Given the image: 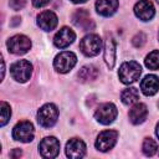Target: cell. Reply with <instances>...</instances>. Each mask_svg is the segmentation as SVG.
Returning <instances> with one entry per match:
<instances>
[{"label": "cell", "instance_id": "8", "mask_svg": "<svg viewBox=\"0 0 159 159\" xmlns=\"http://www.w3.org/2000/svg\"><path fill=\"white\" fill-rule=\"evenodd\" d=\"M118 139V132L117 130H103L98 134L97 139H96V148L101 152H108L111 150Z\"/></svg>", "mask_w": 159, "mask_h": 159}, {"label": "cell", "instance_id": "20", "mask_svg": "<svg viewBox=\"0 0 159 159\" xmlns=\"http://www.w3.org/2000/svg\"><path fill=\"white\" fill-rule=\"evenodd\" d=\"M99 72H98V68L93 65H86L83 66L80 72L77 73V77L81 82H89V81H93L98 77Z\"/></svg>", "mask_w": 159, "mask_h": 159}, {"label": "cell", "instance_id": "28", "mask_svg": "<svg viewBox=\"0 0 159 159\" xmlns=\"http://www.w3.org/2000/svg\"><path fill=\"white\" fill-rule=\"evenodd\" d=\"M21 155V150L20 149H15V150H12L11 153H10V157L11 158H17V157H20Z\"/></svg>", "mask_w": 159, "mask_h": 159}, {"label": "cell", "instance_id": "17", "mask_svg": "<svg viewBox=\"0 0 159 159\" xmlns=\"http://www.w3.org/2000/svg\"><path fill=\"white\" fill-rule=\"evenodd\" d=\"M118 0H97L96 10L102 16H112L118 9Z\"/></svg>", "mask_w": 159, "mask_h": 159}, {"label": "cell", "instance_id": "27", "mask_svg": "<svg viewBox=\"0 0 159 159\" xmlns=\"http://www.w3.org/2000/svg\"><path fill=\"white\" fill-rule=\"evenodd\" d=\"M50 2V0H32V4L35 7H42L45 5H47Z\"/></svg>", "mask_w": 159, "mask_h": 159}, {"label": "cell", "instance_id": "22", "mask_svg": "<svg viewBox=\"0 0 159 159\" xmlns=\"http://www.w3.org/2000/svg\"><path fill=\"white\" fill-rule=\"evenodd\" d=\"M145 66L149 70H159V50L152 51L144 60Z\"/></svg>", "mask_w": 159, "mask_h": 159}, {"label": "cell", "instance_id": "24", "mask_svg": "<svg viewBox=\"0 0 159 159\" xmlns=\"http://www.w3.org/2000/svg\"><path fill=\"white\" fill-rule=\"evenodd\" d=\"M0 111H1V120H0V125L4 127L9 119H10V116H11V109H10V106L6 103V102H1L0 103Z\"/></svg>", "mask_w": 159, "mask_h": 159}, {"label": "cell", "instance_id": "18", "mask_svg": "<svg viewBox=\"0 0 159 159\" xmlns=\"http://www.w3.org/2000/svg\"><path fill=\"white\" fill-rule=\"evenodd\" d=\"M148 116V108L144 103H135L129 111V119L133 124H140Z\"/></svg>", "mask_w": 159, "mask_h": 159}, {"label": "cell", "instance_id": "23", "mask_svg": "<svg viewBox=\"0 0 159 159\" xmlns=\"http://www.w3.org/2000/svg\"><path fill=\"white\" fill-rule=\"evenodd\" d=\"M157 149H158V144H157V142H155L153 138H145V139H144L142 150H143V153H144L147 157L154 155V154L157 153Z\"/></svg>", "mask_w": 159, "mask_h": 159}, {"label": "cell", "instance_id": "14", "mask_svg": "<svg viewBox=\"0 0 159 159\" xmlns=\"http://www.w3.org/2000/svg\"><path fill=\"white\" fill-rule=\"evenodd\" d=\"M76 39V34L73 32V30H71L70 27H62L53 39V43L56 47L58 48H65L67 46H70Z\"/></svg>", "mask_w": 159, "mask_h": 159}, {"label": "cell", "instance_id": "10", "mask_svg": "<svg viewBox=\"0 0 159 159\" xmlns=\"http://www.w3.org/2000/svg\"><path fill=\"white\" fill-rule=\"evenodd\" d=\"M117 107L113 103H103L94 113L96 119L102 124H111L117 118Z\"/></svg>", "mask_w": 159, "mask_h": 159}, {"label": "cell", "instance_id": "31", "mask_svg": "<svg viewBox=\"0 0 159 159\" xmlns=\"http://www.w3.org/2000/svg\"><path fill=\"white\" fill-rule=\"evenodd\" d=\"M155 1H157V2H159V0H155Z\"/></svg>", "mask_w": 159, "mask_h": 159}, {"label": "cell", "instance_id": "32", "mask_svg": "<svg viewBox=\"0 0 159 159\" xmlns=\"http://www.w3.org/2000/svg\"><path fill=\"white\" fill-rule=\"evenodd\" d=\"M158 39H159V32H158Z\"/></svg>", "mask_w": 159, "mask_h": 159}, {"label": "cell", "instance_id": "4", "mask_svg": "<svg viewBox=\"0 0 159 159\" xmlns=\"http://www.w3.org/2000/svg\"><path fill=\"white\" fill-rule=\"evenodd\" d=\"M77 62V57L71 51H63L58 53L53 60V67L60 73H67L70 72Z\"/></svg>", "mask_w": 159, "mask_h": 159}, {"label": "cell", "instance_id": "13", "mask_svg": "<svg viewBox=\"0 0 159 159\" xmlns=\"http://www.w3.org/2000/svg\"><path fill=\"white\" fill-rule=\"evenodd\" d=\"M72 22L82 29L83 31H88L89 29H93L94 24H93V20L91 19L89 16V12L86 10V9H80V10H76L75 14L72 15Z\"/></svg>", "mask_w": 159, "mask_h": 159}, {"label": "cell", "instance_id": "2", "mask_svg": "<svg viewBox=\"0 0 159 159\" xmlns=\"http://www.w3.org/2000/svg\"><path fill=\"white\" fill-rule=\"evenodd\" d=\"M57 118H58V109L52 103L43 104L37 112V122L43 128L52 127L57 122Z\"/></svg>", "mask_w": 159, "mask_h": 159}, {"label": "cell", "instance_id": "15", "mask_svg": "<svg viewBox=\"0 0 159 159\" xmlns=\"http://www.w3.org/2000/svg\"><path fill=\"white\" fill-rule=\"evenodd\" d=\"M57 16L53 11L46 10L42 11L39 16H37V25L40 26V29H42L43 31H51L57 26Z\"/></svg>", "mask_w": 159, "mask_h": 159}, {"label": "cell", "instance_id": "12", "mask_svg": "<svg viewBox=\"0 0 159 159\" xmlns=\"http://www.w3.org/2000/svg\"><path fill=\"white\" fill-rule=\"evenodd\" d=\"M86 154V144L78 138H72L66 144V155L72 159L82 158Z\"/></svg>", "mask_w": 159, "mask_h": 159}, {"label": "cell", "instance_id": "19", "mask_svg": "<svg viewBox=\"0 0 159 159\" xmlns=\"http://www.w3.org/2000/svg\"><path fill=\"white\" fill-rule=\"evenodd\" d=\"M104 61L108 68H113L116 63V42L112 37H107L104 43Z\"/></svg>", "mask_w": 159, "mask_h": 159}, {"label": "cell", "instance_id": "5", "mask_svg": "<svg viewBox=\"0 0 159 159\" xmlns=\"http://www.w3.org/2000/svg\"><path fill=\"white\" fill-rule=\"evenodd\" d=\"M80 48L81 51L88 56V57H92V56H96L99 53L101 48H102V40L98 35L96 34H89L87 36H84L81 42H80Z\"/></svg>", "mask_w": 159, "mask_h": 159}, {"label": "cell", "instance_id": "30", "mask_svg": "<svg viewBox=\"0 0 159 159\" xmlns=\"http://www.w3.org/2000/svg\"><path fill=\"white\" fill-rule=\"evenodd\" d=\"M155 134H157V137L159 138V122H158V124H157V128H155Z\"/></svg>", "mask_w": 159, "mask_h": 159}, {"label": "cell", "instance_id": "21", "mask_svg": "<svg viewBox=\"0 0 159 159\" xmlns=\"http://www.w3.org/2000/svg\"><path fill=\"white\" fill-rule=\"evenodd\" d=\"M120 98H122V102L124 104H133L139 99V92H138L137 88L129 87V88H125L122 92Z\"/></svg>", "mask_w": 159, "mask_h": 159}, {"label": "cell", "instance_id": "6", "mask_svg": "<svg viewBox=\"0 0 159 159\" xmlns=\"http://www.w3.org/2000/svg\"><path fill=\"white\" fill-rule=\"evenodd\" d=\"M34 133H35V129L32 123L29 120H21L14 127L12 138L22 143H29L34 139Z\"/></svg>", "mask_w": 159, "mask_h": 159}, {"label": "cell", "instance_id": "3", "mask_svg": "<svg viewBox=\"0 0 159 159\" xmlns=\"http://www.w3.org/2000/svg\"><path fill=\"white\" fill-rule=\"evenodd\" d=\"M10 73H11V77L15 81L24 83L27 80H30V77H31L32 65L26 60H19V61H16L11 65Z\"/></svg>", "mask_w": 159, "mask_h": 159}, {"label": "cell", "instance_id": "11", "mask_svg": "<svg viewBox=\"0 0 159 159\" xmlns=\"http://www.w3.org/2000/svg\"><path fill=\"white\" fill-rule=\"evenodd\" d=\"M134 14L142 21H149L155 14L154 5L150 0H139L134 5Z\"/></svg>", "mask_w": 159, "mask_h": 159}, {"label": "cell", "instance_id": "29", "mask_svg": "<svg viewBox=\"0 0 159 159\" xmlns=\"http://www.w3.org/2000/svg\"><path fill=\"white\" fill-rule=\"evenodd\" d=\"M72 2H75V4H83V2H86L87 0H71Z\"/></svg>", "mask_w": 159, "mask_h": 159}, {"label": "cell", "instance_id": "16", "mask_svg": "<svg viewBox=\"0 0 159 159\" xmlns=\"http://www.w3.org/2000/svg\"><path fill=\"white\" fill-rule=\"evenodd\" d=\"M140 89L145 96H153L159 91V77L155 75L145 76L140 82Z\"/></svg>", "mask_w": 159, "mask_h": 159}, {"label": "cell", "instance_id": "9", "mask_svg": "<svg viewBox=\"0 0 159 159\" xmlns=\"http://www.w3.org/2000/svg\"><path fill=\"white\" fill-rule=\"evenodd\" d=\"M40 155L43 158H55L60 153V142L55 137H46L39 144Z\"/></svg>", "mask_w": 159, "mask_h": 159}, {"label": "cell", "instance_id": "7", "mask_svg": "<svg viewBox=\"0 0 159 159\" xmlns=\"http://www.w3.org/2000/svg\"><path fill=\"white\" fill-rule=\"evenodd\" d=\"M9 51L14 55H24L31 48V41L25 35H15L6 42Z\"/></svg>", "mask_w": 159, "mask_h": 159}, {"label": "cell", "instance_id": "26", "mask_svg": "<svg viewBox=\"0 0 159 159\" xmlns=\"http://www.w3.org/2000/svg\"><path fill=\"white\" fill-rule=\"evenodd\" d=\"M26 4V0H10V7L14 10H21Z\"/></svg>", "mask_w": 159, "mask_h": 159}, {"label": "cell", "instance_id": "1", "mask_svg": "<svg viewBox=\"0 0 159 159\" xmlns=\"http://www.w3.org/2000/svg\"><path fill=\"white\" fill-rule=\"evenodd\" d=\"M140 73H142V67L138 62L127 61V62L122 63L118 76H119L120 82H123L124 84H130L139 78Z\"/></svg>", "mask_w": 159, "mask_h": 159}, {"label": "cell", "instance_id": "25", "mask_svg": "<svg viewBox=\"0 0 159 159\" xmlns=\"http://www.w3.org/2000/svg\"><path fill=\"white\" fill-rule=\"evenodd\" d=\"M145 41H147V36H145L143 32H138V34L133 37V40H132V42H133V45H134L135 47H142V46L145 43Z\"/></svg>", "mask_w": 159, "mask_h": 159}]
</instances>
